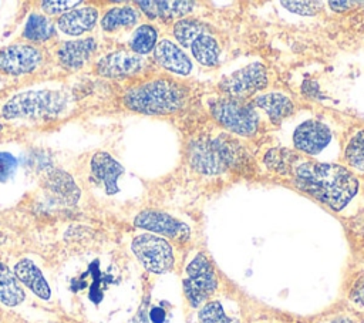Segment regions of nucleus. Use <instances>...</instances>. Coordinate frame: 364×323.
<instances>
[{
  "label": "nucleus",
  "mask_w": 364,
  "mask_h": 323,
  "mask_svg": "<svg viewBox=\"0 0 364 323\" xmlns=\"http://www.w3.org/2000/svg\"><path fill=\"white\" fill-rule=\"evenodd\" d=\"M188 100L186 88L173 78L154 77L129 85L122 94L127 110L144 115H171Z\"/></svg>",
  "instance_id": "nucleus-2"
},
{
  "label": "nucleus",
  "mask_w": 364,
  "mask_h": 323,
  "mask_svg": "<svg viewBox=\"0 0 364 323\" xmlns=\"http://www.w3.org/2000/svg\"><path fill=\"white\" fill-rule=\"evenodd\" d=\"M55 30L70 38L87 37L100 23V11L94 4L81 3L80 6L65 11L55 20Z\"/></svg>",
  "instance_id": "nucleus-13"
},
{
  "label": "nucleus",
  "mask_w": 364,
  "mask_h": 323,
  "mask_svg": "<svg viewBox=\"0 0 364 323\" xmlns=\"http://www.w3.org/2000/svg\"><path fill=\"white\" fill-rule=\"evenodd\" d=\"M344 159L351 168L364 172V128L357 129L348 138L344 149Z\"/></svg>",
  "instance_id": "nucleus-25"
},
{
  "label": "nucleus",
  "mask_w": 364,
  "mask_h": 323,
  "mask_svg": "<svg viewBox=\"0 0 364 323\" xmlns=\"http://www.w3.org/2000/svg\"><path fill=\"white\" fill-rule=\"evenodd\" d=\"M192 57L203 67H216L219 64L220 58V47L218 44V40L209 33V30L202 31L198 34L188 47Z\"/></svg>",
  "instance_id": "nucleus-22"
},
{
  "label": "nucleus",
  "mask_w": 364,
  "mask_h": 323,
  "mask_svg": "<svg viewBox=\"0 0 364 323\" xmlns=\"http://www.w3.org/2000/svg\"><path fill=\"white\" fill-rule=\"evenodd\" d=\"M26 300V289L14 275L13 269L0 260V305L17 307Z\"/></svg>",
  "instance_id": "nucleus-23"
},
{
  "label": "nucleus",
  "mask_w": 364,
  "mask_h": 323,
  "mask_svg": "<svg viewBox=\"0 0 364 323\" xmlns=\"http://www.w3.org/2000/svg\"><path fill=\"white\" fill-rule=\"evenodd\" d=\"M139 13L131 4L114 6L107 9L100 17V27L107 34H115L128 28H134L139 21Z\"/></svg>",
  "instance_id": "nucleus-20"
},
{
  "label": "nucleus",
  "mask_w": 364,
  "mask_h": 323,
  "mask_svg": "<svg viewBox=\"0 0 364 323\" xmlns=\"http://www.w3.org/2000/svg\"><path fill=\"white\" fill-rule=\"evenodd\" d=\"M97 53V40L91 36L67 38L55 44L53 57L58 67L65 71H78L87 67Z\"/></svg>",
  "instance_id": "nucleus-10"
},
{
  "label": "nucleus",
  "mask_w": 364,
  "mask_h": 323,
  "mask_svg": "<svg viewBox=\"0 0 364 323\" xmlns=\"http://www.w3.org/2000/svg\"><path fill=\"white\" fill-rule=\"evenodd\" d=\"M245 158L239 142L228 137L199 139L189 148V162L193 169L202 174H220L237 166Z\"/></svg>",
  "instance_id": "nucleus-4"
},
{
  "label": "nucleus",
  "mask_w": 364,
  "mask_h": 323,
  "mask_svg": "<svg viewBox=\"0 0 364 323\" xmlns=\"http://www.w3.org/2000/svg\"><path fill=\"white\" fill-rule=\"evenodd\" d=\"M252 104L260 108L274 124L282 122L294 111V102L289 95L282 91H267L263 94H257L253 98Z\"/></svg>",
  "instance_id": "nucleus-18"
},
{
  "label": "nucleus",
  "mask_w": 364,
  "mask_h": 323,
  "mask_svg": "<svg viewBox=\"0 0 364 323\" xmlns=\"http://www.w3.org/2000/svg\"><path fill=\"white\" fill-rule=\"evenodd\" d=\"M280 4L293 13L303 16H313L320 10V1H280Z\"/></svg>",
  "instance_id": "nucleus-29"
},
{
  "label": "nucleus",
  "mask_w": 364,
  "mask_h": 323,
  "mask_svg": "<svg viewBox=\"0 0 364 323\" xmlns=\"http://www.w3.org/2000/svg\"><path fill=\"white\" fill-rule=\"evenodd\" d=\"M155 63L166 71L178 75H189L193 64L183 48L169 38H161L154 48Z\"/></svg>",
  "instance_id": "nucleus-16"
},
{
  "label": "nucleus",
  "mask_w": 364,
  "mask_h": 323,
  "mask_svg": "<svg viewBox=\"0 0 364 323\" xmlns=\"http://www.w3.org/2000/svg\"><path fill=\"white\" fill-rule=\"evenodd\" d=\"M324 323H353L350 319L347 317H341V316H337V317H333V319H328L326 320Z\"/></svg>",
  "instance_id": "nucleus-33"
},
{
  "label": "nucleus",
  "mask_w": 364,
  "mask_h": 323,
  "mask_svg": "<svg viewBox=\"0 0 364 323\" xmlns=\"http://www.w3.org/2000/svg\"><path fill=\"white\" fill-rule=\"evenodd\" d=\"M209 111L222 128L235 135L253 137L259 129L256 107L246 100L219 97L209 104Z\"/></svg>",
  "instance_id": "nucleus-5"
},
{
  "label": "nucleus",
  "mask_w": 364,
  "mask_h": 323,
  "mask_svg": "<svg viewBox=\"0 0 364 323\" xmlns=\"http://www.w3.org/2000/svg\"><path fill=\"white\" fill-rule=\"evenodd\" d=\"M205 30H209L208 26H205L203 23H200L198 20H193V18H181L172 27V33H173V37L176 40V44H179L183 48H186L188 44L198 34H200Z\"/></svg>",
  "instance_id": "nucleus-27"
},
{
  "label": "nucleus",
  "mask_w": 364,
  "mask_h": 323,
  "mask_svg": "<svg viewBox=\"0 0 364 323\" xmlns=\"http://www.w3.org/2000/svg\"><path fill=\"white\" fill-rule=\"evenodd\" d=\"M141 11L151 20L169 21L189 14L193 10L192 1H136Z\"/></svg>",
  "instance_id": "nucleus-21"
},
{
  "label": "nucleus",
  "mask_w": 364,
  "mask_h": 323,
  "mask_svg": "<svg viewBox=\"0 0 364 323\" xmlns=\"http://www.w3.org/2000/svg\"><path fill=\"white\" fill-rule=\"evenodd\" d=\"M357 4H358L357 1H328V6L331 7V10H336V11H347Z\"/></svg>",
  "instance_id": "nucleus-32"
},
{
  "label": "nucleus",
  "mask_w": 364,
  "mask_h": 323,
  "mask_svg": "<svg viewBox=\"0 0 364 323\" xmlns=\"http://www.w3.org/2000/svg\"><path fill=\"white\" fill-rule=\"evenodd\" d=\"M90 174L105 194L112 195L118 192V181L124 174V166L111 154L97 151L90 159Z\"/></svg>",
  "instance_id": "nucleus-15"
},
{
  "label": "nucleus",
  "mask_w": 364,
  "mask_h": 323,
  "mask_svg": "<svg viewBox=\"0 0 364 323\" xmlns=\"http://www.w3.org/2000/svg\"><path fill=\"white\" fill-rule=\"evenodd\" d=\"M13 272L24 286L40 300L51 299V287L40 266L30 258H21L13 265Z\"/></svg>",
  "instance_id": "nucleus-17"
},
{
  "label": "nucleus",
  "mask_w": 364,
  "mask_h": 323,
  "mask_svg": "<svg viewBox=\"0 0 364 323\" xmlns=\"http://www.w3.org/2000/svg\"><path fill=\"white\" fill-rule=\"evenodd\" d=\"M57 34L55 23L41 11H31L23 24L21 38L24 43L34 46H41L47 41H51Z\"/></svg>",
  "instance_id": "nucleus-19"
},
{
  "label": "nucleus",
  "mask_w": 364,
  "mask_h": 323,
  "mask_svg": "<svg viewBox=\"0 0 364 323\" xmlns=\"http://www.w3.org/2000/svg\"><path fill=\"white\" fill-rule=\"evenodd\" d=\"M350 300L354 306L364 309V272L355 282L354 287L350 292Z\"/></svg>",
  "instance_id": "nucleus-31"
},
{
  "label": "nucleus",
  "mask_w": 364,
  "mask_h": 323,
  "mask_svg": "<svg viewBox=\"0 0 364 323\" xmlns=\"http://www.w3.org/2000/svg\"><path fill=\"white\" fill-rule=\"evenodd\" d=\"M134 225L145 232L162 236L165 239L171 238L178 240H188L191 238V228L185 222L164 211H141L134 218Z\"/></svg>",
  "instance_id": "nucleus-12"
},
{
  "label": "nucleus",
  "mask_w": 364,
  "mask_h": 323,
  "mask_svg": "<svg viewBox=\"0 0 364 323\" xmlns=\"http://www.w3.org/2000/svg\"><path fill=\"white\" fill-rule=\"evenodd\" d=\"M290 174L300 191L333 211H341L358 191L355 175L341 165L294 159Z\"/></svg>",
  "instance_id": "nucleus-1"
},
{
  "label": "nucleus",
  "mask_w": 364,
  "mask_h": 323,
  "mask_svg": "<svg viewBox=\"0 0 364 323\" xmlns=\"http://www.w3.org/2000/svg\"><path fill=\"white\" fill-rule=\"evenodd\" d=\"M65 107V97L53 90H28L7 98L0 107L6 120H53Z\"/></svg>",
  "instance_id": "nucleus-3"
},
{
  "label": "nucleus",
  "mask_w": 364,
  "mask_h": 323,
  "mask_svg": "<svg viewBox=\"0 0 364 323\" xmlns=\"http://www.w3.org/2000/svg\"><path fill=\"white\" fill-rule=\"evenodd\" d=\"M158 43V31L152 24H139L131 34L128 46L129 51L145 57L154 51Z\"/></svg>",
  "instance_id": "nucleus-24"
},
{
  "label": "nucleus",
  "mask_w": 364,
  "mask_h": 323,
  "mask_svg": "<svg viewBox=\"0 0 364 323\" xmlns=\"http://www.w3.org/2000/svg\"><path fill=\"white\" fill-rule=\"evenodd\" d=\"M46 51L41 46L18 41L0 48V74L23 77L36 73L44 65Z\"/></svg>",
  "instance_id": "nucleus-8"
},
{
  "label": "nucleus",
  "mask_w": 364,
  "mask_h": 323,
  "mask_svg": "<svg viewBox=\"0 0 364 323\" xmlns=\"http://www.w3.org/2000/svg\"><path fill=\"white\" fill-rule=\"evenodd\" d=\"M331 132L323 122L307 120L301 122L293 132L294 147L309 155H317L330 144Z\"/></svg>",
  "instance_id": "nucleus-14"
},
{
  "label": "nucleus",
  "mask_w": 364,
  "mask_h": 323,
  "mask_svg": "<svg viewBox=\"0 0 364 323\" xmlns=\"http://www.w3.org/2000/svg\"><path fill=\"white\" fill-rule=\"evenodd\" d=\"M199 323H239L236 317L229 314L220 300H208L199 307Z\"/></svg>",
  "instance_id": "nucleus-26"
},
{
  "label": "nucleus",
  "mask_w": 364,
  "mask_h": 323,
  "mask_svg": "<svg viewBox=\"0 0 364 323\" xmlns=\"http://www.w3.org/2000/svg\"><path fill=\"white\" fill-rule=\"evenodd\" d=\"M17 166L16 158L9 152H0V179L6 181L10 178Z\"/></svg>",
  "instance_id": "nucleus-30"
},
{
  "label": "nucleus",
  "mask_w": 364,
  "mask_h": 323,
  "mask_svg": "<svg viewBox=\"0 0 364 323\" xmlns=\"http://www.w3.org/2000/svg\"><path fill=\"white\" fill-rule=\"evenodd\" d=\"M131 252L149 273H168L175 265L173 248L168 239L149 232H142L132 238Z\"/></svg>",
  "instance_id": "nucleus-7"
},
{
  "label": "nucleus",
  "mask_w": 364,
  "mask_h": 323,
  "mask_svg": "<svg viewBox=\"0 0 364 323\" xmlns=\"http://www.w3.org/2000/svg\"><path fill=\"white\" fill-rule=\"evenodd\" d=\"M146 68L145 57L132 51H111L101 55L94 63V71L100 77L111 80H122L135 77Z\"/></svg>",
  "instance_id": "nucleus-11"
},
{
  "label": "nucleus",
  "mask_w": 364,
  "mask_h": 323,
  "mask_svg": "<svg viewBox=\"0 0 364 323\" xmlns=\"http://www.w3.org/2000/svg\"><path fill=\"white\" fill-rule=\"evenodd\" d=\"M82 1H78V0H64V1H40L38 3V11H41L43 14L46 16H61L64 14L65 11L80 6Z\"/></svg>",
  "instance_id": "nucleus-28"
},
{
  "label": "nucleus",
  "mask_w": 364,
  "mask_h": 323,
  "mask_svg": "<svg viewBox=\"0 0 364 323\" xmlns=\"http://www.w3.org/2000/svg\"><path fill=\"white\" fill-rule=\"evenodd\" d=\"M267 84L269 75L266 67L260 63H250L220 80L219 88L225 97L246 100L247 97L266 88Z\"/></svg>",
  "instance_id": "nucleus-9"
},
{
  "label": "nucleus",
  "mask_w": 364,
  "mask_h": 323,
  "mask_svg": "<svg viewBox=\"0 0 364 323\" xmlns=\"http://www.w3.org/2000/svg\"><path fill=\"white\" fill-rule=\"evenodd\" d=\"M182 287L188 303L200 307L218 289V276L209 258L198 252L185 266Z\"/></svg>",
  "instance_id": "nucleus-6"
}]
</instances>
